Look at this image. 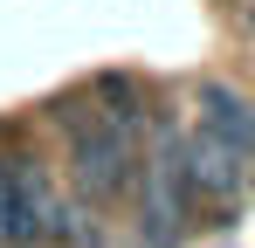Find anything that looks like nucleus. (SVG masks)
I'll use <instances>...</instances> for the list:
<instances>
[{
    "mask_svg": "<svg viewBox=\"0 0 255 248\" xmlns=\"http://www.w3.org/2000/svg\"><path fill=\"white\" fill-rule=\"evenodd\" d=\"M62 138H69V179L83 186L90 200H118L131 179V138L111 131L104 118H90L83 104L62 111Z\"/></svg>",
    "mask_w": 255,
    "mask_h": 248,
    "instance_id": "nucleus-1",
    "label": "nucleus"
},
{
    "mask_svg": "<svg viewBox=\"0 0 255 248\" xmlns=\"http://www.w3.org/2000/svg\"><path fill=\"white\" fill-rule=\"evenodd\" d=\"M179 172H186L193 193L221 200V193H235V179H242V152H228L221 138H207V131L193 124V131L179 138Z\"/></svg>",
    "mask_w": 255,
    "mask_h": 248,
    "instance_id": "nucleus-2",
    "label": "nucleus"
},
{
    "mask_svg": "<svg viewBox=\"0 0 255 248\" xmlns=\"http://www.w3.org/2000/svg\"><path fill=\"white\" fill-rule=\"evenodd\" d=\"M193 104H200V131H207V138H221V145L242 152V159L255 152V111H249L242 90H228V83H200Z\"/></svg>",
    "mask_w": 255,
    "mask_h": 248,
    "instance_id": "nucleus-3",
    "label": "nucleus"
},
{
    "mask_svg": "<svg viewBox=\"0 0 255 248\" xmlns=\"http://www.w3.org/2000/svg\"><path fill=\"white\" fill-rule=\"evenodd\" d=\"M35 242H42V228L28 214V193H21L14 165L0 159V248H35Z\"/></svg>",
    "mask_w": 255,
    "mask_h": 248,
    "instance_id": "nucleus-4",
    "label": "nucleus"
}]
</instances>
